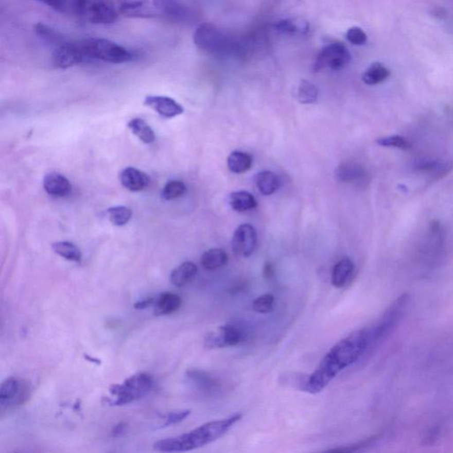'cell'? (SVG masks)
<instances>
[{
    "label": "cell",
    "instance_id": "1",
    "mask_svg": "<svg viewBox=\"0 0 453 453\" xmlns=\"http://www.w3.org/2000/svg\"><path fill=\"white\" fill-rule=\"evenodd\" d=\"M371 342L370 329L362 328L336 343L321 359L318 368L304 384V390L310 394L321 392L344 368L355 363L365 353Z\"/></svg>",
    "mask_w": 453,
    "mask_h": 453
},
{
    "label": "cell",
    "instance_id": "2",
    "mask_svg": "<svg viewBox=\"0 0 453 453\" xmlns=\"http://www.w3.org/2000/svg\"><path fill=\"white\" fill-rule=\"evenodd\" d=\"M241 418V414H235L224 420L208 422L189 433L159 441L154 444V449L164 453L186 452L196 450L223 437Z\"/></svg>",
    "mask_w": 453,
    "mask_h": 453
},
{
    "label": "cell",
    "instance_id": "3",
    "mask_svg": "<svg viewBox=\"0 0 453 453\" xmlns=\"http://www.w3.org/2000/svg\"><path fill=\"white\" fill-rule=\"evenodd\" d=\"M80 42L88 60L93 59L108 63L119 64L129 62L134 59L132 51L109 39L91 38Z\"/></svg>",
    "mask_w": 453,
    "mask_h": 453
},
{
    "label": "cell",
    "instance_id": "4",
    "mask_svg": "<svg viewBox=\"0 0 453 453\" xmlns=\"http://www.w3.org/2000/svg\"><path fill=\"white\" fill-rule=\"evenodd\" d=\"M120 12L113 2L76 0L74 16L93 24H111L115 22Z\"/></svg>",
    "mask_w": 453,
    "mask_h": 453
},
{
    "label": "cell",
    "instance_id": "5",
    "mask_svg": "<svg viewBox=\"0 0 453 453\" xmlns=\"http://www.w3.org/2000/svg\"><path fill=\"white\" fill-rule=\"evenodd\" d=\"M152 385V378L147 374L140 373L132 375L123 384L114 385L111 389V393L115 397L113 405H126L139 399L150 392Z\"/></svg>",
    "mask_w": 453,
    "mask_h": 453
},
{
    "label": "cell",
    "instance_id": "6",
    "mask_svg": "<svg viewBox=\"0 0 453 453\" xmlns=\"http://www.w3.org/2000/svg\"><path fill=\"white\" fill-rule=\"evenodd\" d=\"M408 301L409 296L407 294H403L390 305L380 321H378L377 324L370 329L372 343L381 340L393 330L403 317Z\"/></svg>",
    "mask_w": 453,
    "mask_h": 453
},
{
    "label": "cell",
    "instance_id": "7",
    "mask_svg": "<svg viewBox=\"0 0 453 453\" xmlns=\"http://www.w3.org/2000/svg\"><path fill=\"white\" fill-rule=\"evenodd\" d=\"M351 54L348 48L342 43H332L325 46L319 54L313 69L320 71L324 68L338 70L347 66L351 61Z\"/></svg>",
    "mask_w": 453,
    "mask_h": 453
},
{
    "label": "cell",
    "instance_id": "8",
    "mask_svg": "<svg viewBox=\"0 0 453 453\" xmlns=\"http://www.w3.org/2000/svg\"><path fill=\"white\" fill-rule=\"evenodd\" d=\"M51 60L57 68L66 69L77 64L82 63L88 59L85 56L81 42L66 41L54 49Z\"/></svg>",
    "mask_w": 453,
    "mask_h": 453
},
{
    "label": "cell",
    "instance_id": "9",
    "mask_svg": "<svg viewBox=\"0 0 453 453\" xmlns=\"http://www.w3.org/2000/svg\"><path fill=\"white\" fill-rule=\"evenodd\" d=\"M242 340V333L239 328L226 325L208 332L205 337V346L210 350L226 348L237 345Z\"/></svg>",
    "mask_w": 453,
    "mask_h": 453
},
{
    "label": "cell",
    "instance_id": "10",
    "mask_svg": "<svg viewBox=\"0 0 453 453\" xmlns=\"http://www.w3.org/2000/svg\"><path fill=\"white\" fill-rule=\"evenodd\" d=\"M194 43L201 50L216 53L223 47V34L214 24L202 23L194 33Z\"/></svg>",
    "mask_w": 453,
    "mask_h": 453
},
{
    "label": "cell",
    "instance_id": "11",
    "mask_svg": "<svg viewBox=\"0 0 453 453\" xmlns=\"http://www.w3.org/2000/svg\"><path fill=\"white\" fill-rule=\"evenodd\" d=\"M258 242V235L251 224H242L236 229L232 238L234 252L241 257H249L254 252Z\"/></svg>",
    "mask_w": 453,
    "mask_h": 453
},
{
    "label": "cell",
    "instance_id": "12",
    "mask_svg": "<svg viewBox=\"0 0 453 453\" xmlns=\"http://www.w3.org/2000/svg\"><path fill=\"white\" fill-rule=\"evenodd\" d=\"M24 384L15 378H9L4 381L0 389V407L1 410L8 409L19 405L26 396Z\"/></svg>",
    "mask_w": 453,
    "mask_h": 453
},
{
    "label": "cell",
    "instance_id": "13",
    "mask_svg": "<svg viewBox=\"0 0 453 453\" xmlns=\"http://www.w3.org/2000/svg\"><path fill=\"white\" fill-rule=\"evenodd\" d=\"M144 104L167 119L179 116L184 112L182 104L167 96H148L145 98Z\"/></svg>",
    "mask_w": 453,
    "mask_h": 453
},
{
    "label": "cell",
    "instance_id": "14",
    "mask_svg": "<svg viewBox=\"0 0 453 453\" xmlns=\"http://www.w3.org/2000/svg\"><path fill=\"white\" fill-rule=\"evenodd\" d=\"M120 181L124 188L135 192L146 189L150 183L149 177L145 172L132 167H126L120 172Z\"/></svg>",
    "mask_w": 453,
    "mask_h": 453
},
{
    "label": "cell",
    "instance_id": "15",
    "mask_svg": "<svg viewBox=\"0 0 453 453\" xmlns=\"http://www.w3.org/2000/svg\"><path fill=\"white\" fill-rule=\"evenodd\" d=\"M157 13L167 17L169 20L176 22H184L189 19L190 16L189 8L185 4L178 1H154L153 2Z\"/></svg>",
    "mask_w": 453,
    "mask_h": 453
},
{
    "label": "cell",
    "instance_id": "16",
    "mask_svg": "<svg viewBox=\"0 0 453 453\" xmlns=\"http://www.w3.org/2000/svg\"><path fill=\"white\" fill-rule=\"evenodd\" d=\"M337 177L343 183L363 185L368 176L364 167L354 163H343L337 170Z\"/></svg>",
    "mask_w": 453,
    "mask_h": 453
},
{
    "label": "cell",
    "instance_id": "17",
    "mask_svg": "<svg viewBox=\"0 0 453 453\" xmlns=\"http://www.w3.org/2000/svg\"><path fill=\"white\" fill-rule=\"evenodd\" d=\"M45 191L49 195L54 197H66L72 190V185L69 180L59 173H50L46 175L43 182Z\"/></svg>",
    "mask_w": 453,
    "mask_h": 453
},
{
    "label": "cell",
    "instance_id": "18",
    "mask_svg": "<svg viewBox=\"0 0 453 453\" xmlns=\"http://www.w3.org/2000/svg\"><path fill=\"white\" fill-rule=\"evenodd\" d=\"M354 269L355 265L351 258H342L334 267L331 275L332 284L337 288L345 286L353 275Z\"/></svg>",
    "mask_w": 453,
    "mask_h": 453
},
{
    "label": "cell",
    "instance_id": "19",
    "mask_svg": "<svg viewBox=\"0 0 453 453\" xmlns=\"http://www.w3.org/2000/svg\"><path fill=\"white\" fill-rule=\"evenodd\" d=\"M198 273V267L193 262H183L170 274V282L177 287H183L190 283Z\"/></svg>",
    "mask_w": 453,
    "mask_h": 453
},
{
    "label": "cell",
    "instance_id": "20",
    "mask_svg": "<svg viewBox=\"0 0 453 453\" xmlns=\"http://www.w3.org/2000/svg\"><path fill=\"white\" fill-rule=\"evenodd\" d=\"M155 315H167L177 311L182 305V299L175 293L165 292L155 299Z\"/></svg>",
    "mask_w": 453,
    "mask_h": 453
},
{
    "label": "cell",
    "instance_id": "21",
    "mask_svg": "<svg viewBox=\"0 0 453 453\" xmlns=\"http://www.w3.org/2000/svg\"><path fill=\"white\" fill-rule=\"evenodd\" d=\"M147 4L142 1H124L119 4L118 9L120 13L129 17H151L154 15L156 8L154 5L153 7H149Z\"/></svg>",
    "mask_w": 453,
    "mask_h": 453
},
{
    "label": "cell",
    "instance_id": "22",
    "mask_svg": "<svg viewBox=\"0 0 453 453\" xmlns=\"http://www.w3.org/2000/svg\"><path fill=\"white\" fill-rule=\"evenodd\" d=\"M255 183L262 195H272L280 188L279 177L271 171H262L257 173Z\"/></svg>",
    "mask_w": 453,
    "mask_h": 453
},
{
    "label": "cell",
    "instance_id": "23",
    "mask_svg": "<svg viewBox=\"0 0 453 453\" xmlns=\"http://www.w3.org/2000/svg\"><path fill=\"white\" fill-rule=\"evenodd\" d=\"M229 262V256L226 252L220 248L208 250L202 255L201 264L207 270H215L223 268Z\"/></svg>",
    "mask_w": 453,
    "mask_h": 453
},
{
    "label": "cell",
    "instance_id": "24",
    "mask_svg": "<svg viewBox=\"0 0 453 453\" xmlns=\"http://www.w3.org/2000/svg\"><path fill=\"white\" fill-rule=\"evenodd\" d=\"M230 205L235 211L243 213L257 207L258 202L250 192L240 190L230 194Z\"/></svg>",
    "mask_w": 453,
    "mask_h": 453
},
{
    "label": "cell",
    "instance_id": "25",
    "mask_svg": "<svg viewBox=\"0 0 453 453\" xmlns=\"http://www.w3.org/2000/svg\"><path fill=\"white\" fill-rule=\"evenodd\" d=\"M129 130L144 144L150 145L155 141V133L148 123L141 118H135L128 123Z\"/></svg>",
    "mask_w": 453,
    "mask_h": 453
},
{
    "label": "cell",
    "instance_id": "26",
    "mask_svg": "<svg viewBox=\"0 0 453 453\" xmlns=\"http://www.w3.org/2000/svg\"><path fill=\"white\" fill-rule=\"evenodd\" d=\"M252 166V158L247 152L235 151L228 158V167L235 173H242Z\"/></svg>",
    "mask_w": 453,
    "mask_h": 453
},
{
    "label": "cell",
    "instance_id": "27",
    "mask_svg": "<svg viewBox=\"0 0 453 453\" xmlns=\"http://www.w3.org/2000/svg\"><path fill=\"white\" fill-rule=\"evenodd\" d=\"M390 76V71L384 64L375 62L365 70L362 80L365 84L376 85L387 80Z\"/></svg>",
    "mask_w": 453,
    "mask_h": 453
},
{
    "label": "cell",
    "instance_id": "28",
    "mask_svg": "<svg viewBox=\"0 0 453 453\" xmlns=\"http://www.w3.org/2000/svg\"><path fill=\"white\" fill-rule=\"evenodd\" d=\"M34 31L36 34L46 43H49L50 45H54L55 48L59 47L61 44L66 43V40L64 36L55 30L54 28H50L49 26L45 25L44 23H37L34 26Z\"/></svg>",
    "mask_w": 453,
    "mask_h": 453
},
{
    "label": "cell",
    "instance_id": "29",
    "mask_svg": "<svg viewBox=\"0 0 453 453\" xmlns=\"http://www.w3.org/2000/svg\"><path fill=\"white\" fill-rule=\"evenodd\" d=\"M189 377L192 382L196 384L197 387L203 391L214 392L219 389V384L217 381L205 372L198 371V370L189 372Z\"/></svg>",
    "mask_w": 453,
    "mask_h": 453
},
{
    "label": "cell",
    "instance_id": "30",
    "mask_svg": "<svg viewBox=\"0 0 453 453\" xmlns=\"http://www.w3.org/2000/svg\"><path fill=\"white\" fill-rule=\"evenodd\" d=\"M53 250L56 254L66 260L74 262H80L82 259V252L77 246L70 242H57L53 245Z\"/></svg>",
    "mask_w": 453,
    "mask_h": 453
},
{
    "label": "cell",
    "instance_id": "31",
    "mask_svg": "<svg viewBox=\"0 0 453 453\" xmlns=\"http://www.w3.org/2000/svg\"><path fill=\"white\" fill-rule=\"evenodd\" d=\"M318 92V89L315 84L307 81H302L297 91V98L302 104H311L317 100Z\"/></svg>",
    "mask_w": 453,
    "mask_h": 453
},
{
    "label": "cell",
    "instance_id": "32",
    "mask_svg": "<svg viewBox=\"0 0 453 453\" xmlns=\"http://www.w3.org/2000/svg\"><path fill=\"white\" fill-rule=\"evenodd\" d=\"M107 214L111 222L116 226L126 225L132 217V211L123 205L108 208Z\"/></svg>",
    "mask_w": 453,
    "mask_h": 453
},
{
    "label": "cell",
    "instance_id": "33",
    "mask_svg": "<svg viewBox=\"0 0 453 453\" xmlns=\"http://www.w3.org/2000/svg\"><path fill=\"white\" fill-rule=\"evenodd\" d=\"M186 191L187 187L185 183L179 180H172L164 186L161 196L165 200H173L183 197Z\"/></svg>",
    "mask_w": 453,
    "mask_h": 453
},
{
    "label": "cell",
    "instance_id": "34",
    "mask_svg": "<svg viewBox=\"0 0 453 453\" xmlns=\"http://www.w3.org/2000/svg\"><path fill=\"white\" fill-rule=\"evenodd\" d=\"M276 28L283 33L295 34L305 33L309 29V25L305 22H300L296 20H284L277 24Z\"/></svg>",
    "mask_w": 453,
    "mask_h": 453
},
{
    "label": "cell",
    "instance_id": "35",
    "mask_svg": "<svg viewBox=\"0 0 453 453\" xmlns=\"http://www.w3.org/2000/svg\"><path fill=\"white\" fill-rule=\"evenodd\" d=\"M274 297L271 294H264L255 299L252 303V309L258 313H268L274 310Z\"/></svg>",
    "mask_w": 453,
    "mask_h": 453
},
{
    "label": "cell",
    "instance_id": "36",
    "mask_svg": "<svg viewBox=\"0 0 453 453\" xmlns=\"http://www.w3.org/2000/svg\"><path fill=\"white\" fill-rule=\"evenodd\" d=\"M378 145L384 147H394V148L407 150L411 147V144L406 138L400 135H390L382 138L378 139L376 141Z\"/></svg>",
    "mask_w": 453,
    "mask_h": 453
},
{
    "label": "cell",
    "instance_id": "37",
    "mask_svg": "<svg viewBox=\"0 0 453 453\" xmlns=\"http://www.w3.org/2000/svg\"><path fill=\"white\" fill-rule=\"evenodd\" d=\"M346 39L350 43L355 45H363L368 41V37L361 28L353 27L347 30Z\"/></svg>",
    "mask_w": 453,
    "mask_h": 453
},
{
    "label": "cell",
    "instance_id": "38",
    "mask_svg": "<svg viewBox=\"0 0 453 453\" xmlns=\"http://www.w3.org/2000/svg\"><path fill=\"white\" fill-rule=\"evenodd\" d=\"M189 411H182V412H173V413L170 414V415L167 417V422H166V426H168V425L171 424H176V423L182 422V421H183L184 419H186V417L189 415Z\"/></svg>",
    "mask_w": 453,
    "mask_h": 453
},
{
    "label": "cell",
    "instance_id": "39",
    "mask_svg": "<svg viewBox=\"0 0 453 453\" xmlns=\"http://www.w3.org/2000/svg\"><path fill=\"white\" fill-rule=\"evenodd\" d=\"M155 299L153 298H149V299H145V300H142V301H139V302L136 303L134 305V307L135 309H145L146 307H148L150 305H152V304H154Z\"/></svg>",
    "mask_w": 453,
    "mask_h": 453
},
{
    "label": "cell",
    "instance_id": "40",
    "mask_svg": "<svg viewBox=\"0 0 453 453\" xmlns=\"http://www.w3.org/2000/svg\"><path fill=\"white\" fill-rule=\"evenodd\" d=\"M264 275L265 278H267V279H271L273 275H274V268H273V265L271 264L270 262H268V263L265 264Z\"/></svg>",
    "mask_w": 453,
    "mask_h": 453
}]
</instances>
